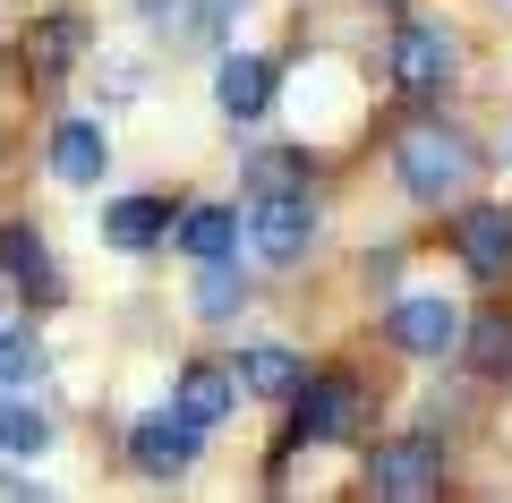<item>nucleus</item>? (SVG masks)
I'll return each instance as SVG.
<instances>
[{
    "mask_svg": "<svg viewBox=\"0 0 512 503\" xmlns=\"http://www.w3.org/2000/svg\"><path fill=\"white\" fill-rule=\"evenodd\" d=\"M393 171H402L410 205H453L461 188L478 180V145L461 137V128H444V120H410L402 137H393Z\"/></svg>",
    "mask_w": 512,
    "mask_h": 503,
    "instance_id": "1",
    "label": "nucleus"
},
{
    "mask_svg": "<svg viewBox=\"0 0 512 503\" xmlns=\"http://www.w3.org/2000/svg\"><path fill=\"white\" fill-rule=\"evenodd\" d=\"M308 239H316L308 188H256V205H248V248L265 256V265H299Z\"/></svg>",
    "mask_w": 512,
    "mask_h": 503,
    "instance_id": "2",
    "label": "nucleus"
},
{
    "mask_svg": "<svg viewBox=\"0 0 512 503\" xmlns=\"http://www.w3.org/2000/svg\"><path fill=\"white\" fill-rule=\"evenodd\" d=\"M367 495H376V503H427V495H444V452L427 444V435L376 444V461H367Z\"/></svg>",
    "mask_w": 512,
    "mask_h": 503,
    "instance_id": "3",
    "label": "nucleus"
},
{
    "mask_svg": "<svg viewBox=\"0 0 512 503\" xmlns=\"http://www.w3.org/2000/svg\"><path fill=\"white\" fill-rule=\"evenodd\" d=\"M384 69H393V86H402V94H444V86H453V35H444V26H427V18L393 26Z\"/></svg>",
    "mask_w": 512,
    "mask_h": 503,
    "instance_id": "4",
    "label": "nucleus"
},
{
    "mask_svg": "<svg viewBox=\"0 0 512 503\" xmlns=\"http://www.w3.org/2000/svg\"><path fill=\"white\" fill-rule=\"evenodd\" d=\"M461 307L453 299H402L393 316H384V342L393 350H410V359H444V350H461Z\"/></svg>",
    "mask_w": 512,
    "mask_h": 503,
    "instance_id": "5",
    "label": "nucleus"
},
{
    "mask_svg": "<svg viewBox=\"0 0 512 503\" xmlns=\"http://www.w3.org/2000/svg\"><path fill=\"white\" fill-rule=\"evenodd\" d=\"M350 418H359V384L350 376H299V410H291L299 444H342Z\"/></svg>",
    "mask_w": 512,
    "mask_h": 503,
    "instance_id": "6",
    "label": "nucleus"
},
{
    "mask_svg": "<svg viewBox=\"0 0 512 503\" xmlns=\"http://www.w3.org/2000/svg\"><path fill=\"white\" fill-rule=\"evenodd\" d=\"M453 256L478 282H504L512 273V205H470V214L453 222Z\"/></svg>",
    "mask_w": 512,
    "mask_h": 503,
    "instance_id": "7",
    "label": "nucleus"
},
{
    "mask_svg": "<svg viewBox=\"0 0 512 503\" xmlns=\"http://www.w3.org/2000/svg\"><path fill=\"white\" fill-rule=\"evenodd\" d=\"M128 452H137L146 478H180V469L205 452V427H197V418H180V410H163V418H146V427L128 435Z\"/></svg>",
    "mask_w": 512,
    "mask_h": 503,
    "instance_id": "8",
    "label": "nucleus"
},
{
    "mask_svg": "<svg viewBox=\"0 0 512 503\" xmlns=\"http://www.w3.org/2000/svg\"><path fill=\"white\" fill-rule=\"evenodd\" d=\"M214 103L222 120H265V103H274V60H256V52H222L214 60Z\"/></svg>",
    "mask_w": 512,
    "mask_h": 503,
    "instance_id": "9",
    "label": "nucleus"
},
{
    "mask_svg": "<svg viewBox=\"0 0 512 503\" xmlns=\"http://www.w3.org/2000/svg\"><path fill=\"white\" fill-rule=\"evenodd\" d=\"M239 205H188L180 222H171V248L197 256V265H222V256H239Z\"/></svg>",
    "mask_w": 512,
    "mask_h": 503,
    "instance_id": "10",
    "label": "nucleus"
},
{
    "mask_svg": "<svg viewBox=\"0 0 512 503\" xmlns=\"http://www.w3.org/2000/svg\"><path fill=\"white\" fill-rule=\"evenodd\" d=\"M103 162H111L103 120H60V128H52V180L94 188V180H103Z\"/></svg>",
    "mask_w": 512,
    "mask_h": 503,
    "instance_id": "11",
    "label": "nucleus"
},
{
    "mask_svg": "<svg viewBox=\"0 0 512 503\" xmlns=\"http://www.w3.org/2000/svg\"><path fill=\"white\" fill-rule=\"evenodd\" d=\"M18 52H26V69H35V77H69L77 60H86V18H69V9H60V18H35Z\"/></svg>",
    "mask_w": 512,
    "mask_h": 503,
    "instance_id": "12",
    "label": "nucleus"
},
{
    "mask_svg": "<svg viewBox=\"0 0 512 503\" xmlns=\"http://www.w3.org/2000/svg\"><path fill=\"white\" fill-rule=\"evenodd\" d=\"M103 239H111L120 256L163 248V239H171V205H163V197H120V205H103Z\"/></svg>",
    "mask_w": 512,
    "mask_h": 503,
    "instance_id": "13",
    "label": "nucleus"
},
{
    "mask_svg": "<svg viewBox=\"0 0 512 503\" xmlns=\"http://www.w3.org/2000/svg\"><path fill=\"white\" fill-rule=\"evenodd\" d=\"M0 273L26 290V299H60V273H52V248L35 239V222H9L0 231Z\"/></svg>",
    "mask_w": 512,
    "mask_h": 503,
    "instance_id": "14",
    "label": "nucleus"
},
{
    "mask_svg": "<svg viewBox=\"0 0 512 503\" xmlns=\"http://www.w3.org/2000/svg\"><path fill=\"white\" fill-rule=\"evenodd\" d=\"M171 410L197 418V427H222L231 418V367H180V384H171Z\"/></svg>",
    "mask_w": 512,
    "mask_h": 503,
    "instance_id": "15",
    "label": "nucleus"
},
{
    "mask_svg": "<svg viewBox=\"0 0 512 503\" xmlns=\"http://www.w3.org/2000/svg\"><path fill=\"white\" fill-rule=\"evenodd\" d=\"M239 393H256V401H282V393H299V350H282V342H256V350H239Z\"/></svg>",
    "mask_w": 512,
    "mask_h": 503,
    "instance_id": "16",
    "label": "nucleus"
},
{
    "mask_svg": "<svg viewBox=\"0 0 512 503\" xmlns=\"http://www.w3.org/2000/svg\"><path fill=\"white\" fill-rule=\"evenodd\" d=\"M0 452H18V461L52 452V418H43L35 401L18 393V384H0Z\"/></svg>",
    "mask_w": 512,
    "mask_h": 503,
    "instance_id": "17",
    "label": "nucleus"
},
{
    "mask_svg": "<svg viewBox=\"0 0 512 503\" xmlns=\"http://www.w3.org/2000/svg\"><path fill=\"white\" fill-rule=\"evenodd\" d=\"M239 299H248V282H239V273H231V256L197 273V316H231Z\"/></svg>",
    "mask_w": 512,
    "mask_h": 503,
    "instance_id": "18",
    "label": "nucleus"
},
{
    "mask_svg": "<svg viewBox=\"0 0 512 503\" xmlns=\"http://www.w3.org/2000/svg\"><path fill=\"white\" fill-rule=\"evenodd\" d=\"M470 359L487 367V376H504V367H512V316H478V342H470Z\"/></svg>",
    "mask_w": 512,
    "mask_h": 503,
    "instance_id": "19",
    "label": "nucleus"
},
{
    "mask_svg": "<svg viewBox=\"0 0 512 503\" xmlns=\"http://www.w3.org/2000/svg\"><path fill=\"white\" fill-rule=\"evenodd\" d=\"M248 188H308V154H256Z\"/></svg>",
    "mask_w": 512,
    "mask_h": 503,
    "instance_id": "20",
    "label": "nucleus"
}]
</instances>
